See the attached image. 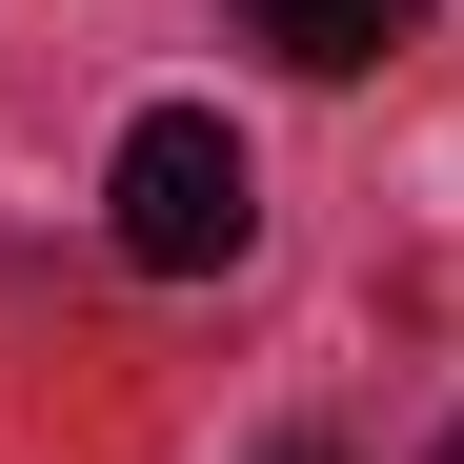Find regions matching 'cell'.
Returning <instances> with one entry per match:
<instances>
[{"label":"cell","instance_id":"1","mask_svg":"<svg viewBox=\"0 0 464 464\" xmlns=\"http://www.w3.org/2000/svg\"><path fill=\"white\" fill-rule=\"evenodd\" d=\"M102 222H121V263H141V283H222V263L263 243V162H243L202 102H141V121H121V162H102Z\"/></svg>","mask_w":464,"mask_h":464},{"label":"cell","instance_id":"2","mask_svg":"<svg viewBox=\"0 0 464 464\" xmlns=\"http://www.w3.org/2000/svg\"><path fill=\"white\" fill-rule=\"evenodd\" d=\"M243 41L303 61V82H363V61H404V41H424V0H243Z\"/></svg>","mask_w":464,"mask_h":464},{"label":"cell","instance_id":"3","mask_svg":"<svg viewBox=\"0 0 464 464\" xmlns=\"http://www.w3.org/2000/svg\"><path fill=\"white\" fill-rule=\"evenodd\" d=\"M263 464H324V444H263Z\"/></svg>","mask_w":464,"mask_h":464},{"label":"cell","instance_id":"4","mask_svg":"<svg viewBox=\"0 0 464 464\" xmlns=\"http://www.w3.org/2000/svg\"><path fill=\"white\" fill-rule=\"evenodd\" d=\"M444 464H464V424H444Z\"/></svg>","mask_w":464,"mask_h":464}]
</instances>
